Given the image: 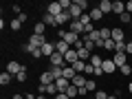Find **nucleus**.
<instances>
[{
	"label": "nucleus",
	"instance_id": "nucleus-1",
	"mask_svg": "<svg viewBox=\"0 0 132 99\" xmlns=\"http://www.w3.org/2000/svg\"><path fill=\"white\" fill-rule=\"evenodd\" d=\"M29 44H31L33 51H35V48H42L44 44H46V38H44V35H35V33H33L31 38H29Z\"/></svg>",
	"mask_w": 132,
	"mask_h": 99
},
{
	"label": "nucleus",
	"instance_id": "nucleus-2",
	"mask_svg": "<svg viewBox=\"0 0 132 99\" xmlns=\"http://www.w3.org/2000/svg\"><path fill=\"white\" fill-rule=\"evenodd\" d=\"M48 62H51V66H62V68H64V64H66V60H64V55H62V53H53L51 57H48Z\"/></svg>",
	"mask_w": 132,
	"mask_h": 99
},
{
	"label": "nucleus",
	"instance_id": "nucleus-3",
	"mask_svg": "<svg viewBox=\"0 0 132 99\" xmlns=\"http://www.w3.org/2000/svg\"><path fill=\"white\" fill-rule=\"evenodd\" d=\"M64 60H66V64H68V66H73L77 60H79V53H77L75 48H71V51H68V53L64 55Z\"/></svg>",
	"mask_w": 132,
	"mask_h": 99
},
{
	"label": "nucleus",
	"instance_id": "nucleus-4",
	"mask_svg": "<svg viewBox=\"0 0 132 99\" xmlns=\"http://www.w3.org/2000/svg\"><path fill=\"white\" fill-rule=\"evenodd\" d=\"M101 68H104V75H112V73L117 71V66H114V62H112V60H104Z\"/></svg>",
	"mask_w": 132,
	"mask_h": 99
},
{
	"label": "nucleus",
	"instance_id": "nucleus-5",
	"mask_svg": "<svg viewBox=\"0 0 132 99\" xmlns=\"http://www.w3.org/2000/svg\"><path fill=\"white\" fill-rule=\"evenodd\" d=\"M126 60H128L126 53H114V55H112V62H114V66H117V68L126 66Z\"/></svg>",
	"mask_w": 132,
	"mask_h": 99
},
{
	"label": "nucleus",
	"instance_id": "nucleus-6",
	"mask_svg": "<svg viewBox=\"0 0 132 99\" xmlns=\"http://www.w3.org/2000/svg\"><path fill=\"white\" fill-rule=\"evenodd\" d=\"M46 13H51L53 18H57V15H60V13H64V11H62L60 2H51V5H48V9H46Z\"/></svg>",
	"mask_w": 132,
	"mask_h": 99
},
{
	"label": "nucleus",
	"instance_id": "nucleus-7",
	"mask_svg": "<svg viewBox=\"0 0 132 99\" xmlns=\"http://www.w3.org/2000/svg\"><path fill=\"white\" fill-rule=\"evenodd\" d=\"M22 68H24V66H20V62H9V66H7V73H11V75L15 77L20 71H22Z\"/></svg>",
	"mask_w": 132,
	"mask_h": 99
},
{
	"label": "nucleus",
	"instance_id": "nucleus-8",
	"mask_svg": "<svg viewBox=\"0 0 132 99\" xmlns=\"http://www.w3.org/2000/svg\"><path fill=\"white\" fill-rule=\"evenodd\" d=\"M55 84H57V90H60V93H66V90H68V86H71L73 81H68L66 77H60V79H57Z\"/></svg>",
	"mask_w": 132,
	"mask_h": 99
},
{
	"label": "nucleus",
	"instance_id": "nucleus-9",
	"mask_svg": "<svg viewBox=\"0 0 132 99\" xmlns=\"http://www.w3.org/2000/svg\"><path fill=\"white\" fill-rule=\"evenodd\" d=\"M53 53H55V42H46V44L42 46V55H44V57H51Z\"/></svg>",
	"mask_w": 132,
	"mask_h": 99
},
{
	"label": "nucleus",
	"instance_id": "nucleus-10",
	"mask_svg": "<svg viewBox=\"0 0 132 99\" xmlns=\"http://www.w3.org/2000/svg\"><path fill=\"white\" fill-rule=\"evenodd\" d=\"M48 73H51V77H53V79H60V77H64V68H62V66H51V71H48Z\"/></svg>",
	"mask_w": 132,
	"mask_h": 99
},
{
	"label": "nucleus",
	"instance_id": "nucleus-11",
	"mask_svg": "<svg viewBox=\"0 0 132 99\" xmlns=\"http://www.w3.org/2000/svg\"><path fill=\"white\" fill-rule=\"evenodd\" d=\"M68 31H73V33L79 35V33H84V24H81L79 20H71V29H68Z\"/></svg>",
	"mask_w": 132,
	"mask_h": 99
},
{
	"label": "nucleus",
	"instance_id": "nucleus-12",
	"mask_svg": "<svg viewBox=\"0 0 132 99\" xmlns=\"http://www.w3.org/2000/svg\"><path fill=\"white\" fill-rule=\"evenodd\" d=\"M55 51H57V53H62V55H66V53L71 51V46H68L64 40H60V42H55Z\"/></svg>",
	"mask_w": 132,
	"mask_h": 99
},
{
	"label": "nucleus",
	"instance_id": "nucleus-13",
	"mask_svg": "<svg viewBox=\"0 0 132 99\" xmlns=\"http://www.w3.org/2000/svg\"><path fill=\"white\" fill-rule=\"evenodd\" d=\"M68 13H71V18H73V20H79L81 15H84V11H81L79 7L75 5V2H73V7H71V11H68Z\"/></svg>",
	"mask_w": 132,
	"mask_h": 99
},
{
	"label": "nucleus",
	"instance_id": "nucleus-14",
	"mask_svg": "<svg viewBox=\"0 0 132 99\" xmlns=\"http://www.w3.org/2000/svg\"><path fill=\"white\" fill-rule=\"evenodd\" d=\"M97 7L101 9V13H110V11H112V2H110V0H101Z\"/></svg>",
	"mask_w": 132,
	"mask_h": 99
},
{
	"label": "nucleus",
	"instance_id": "nucleus-15",
	"mask_svg": "<svg viewBox=\"0 0 132 99\" xmlns=\"http://www.w3.org/2000/svg\"><path fill=\"white\" fill-rule=\"evenodd\" d=\"M112 40L114 42H123V40H126V35H123V29H112Z\"/></svg>",
	"mask_w": 132,
	"mask_h": 99
},
{
	"label": "nucleus",
	"instance_id": "nucleus-16",
	"mask_svg": "<svg viewBox=\"0 0 132 99\" xmlns=\"http://www.w3.org/2000/svg\"><path fill=\"white\" fill-rule=\"evenodd\" d=\"M112 13H117V15H121V13H126V5L123 2H112Z\"/></svg>",
	"mask_w": 132,
	"mask_h": 99
},
{
	"label": "nucleus",
	"instance_id": "nucleus-17",
	"mask_svg": "<svg viewBox=\"0 0 132 99\" xmlns=\"http://www.w3.org/2000/svg\"><path fill=\"white\" fill-rule=\"evenodd\" d=\"M53 81H55V79L51 77V73H48V71L40 75V84H42V86H48V84H53Z\"/></svg>",
	"mask_w": 132,
	"mask_h": 99
},
{
	"label": "nucleus",
	"instance_id": "nucleus-18",
	"mask_svg": "<svg viewBox=\"0 0 132 99\" xmlns=\"http://www.w3.org/2000/svg\"><path fill=\"white\" fill-rule=\"evenodd\" d=\"M75 75H77V73H75V68H73V66H64V77H66L68 81L75 79Z\"/></svg>",
	"mask_w": 132,
	"mask_h": 99
},
{
	"label": "nucleus",
	"instance_id": "nucleus-19",
	"mask_svg": "<svg viewBox=\"0 0 132 99\" xmlns=\"http://www.w3.org/2000/svg\"><path fill=\"white\" fill-rule=\"evenodd\" d=\"M73 68H75V73H77V75H81V73L86 71V62H84V60H77L75 64H73Z\"/></svg>",
	"mask_w": 132,
	"mask_h": 99
},
{
	"label": "nucleus",
	"instance_id": "nucleus-20",
	"mask_svg": "<svg viewBox=\"0 0 132 99\" xmlns=\"http://www.w3.org/2000/svg\"><path fill=\"white\" fill-rule=\"evenodd\" d=\"M55 20H57V27H60V24H66L68 20H73V18H71V13H68V11H64V13H60Z\"/></svg>",
	"mask_w": 132,
	"mask_h": 99
},
{
	"label": "nucleus",
	"instance_id": "nucleus-21",
	"mask_svg": "<svg viewBox=\"0 0 132 99\" xmlns=\"http://www.w3.org/2000/svg\"><path fill=\"white\" fill-rule=\"evenodd\" d=\"M101 18H104L101 9H99V7H93V9H90V20H101Z\"/></svg>",
	"mask_w": 132,
	"mask_h": 99
},
{
	"label": "nucleus",
	"instance_id": "nucleus-22",
	"mask_svg": "<svg viewBox=\"0 0 132 99\" xmlns=\"http://www.w3.org/2000/svg\"><path fill=\"white\" fill-rule=\"evenodd\" d=\"M86 77H81V75H75V79H73V84L77 86V88H86Z\"/></svg>",
	"mask_w": 132,
	"mask_h": 99
},
{
	"label": "nucleus",
	"instance_id": "nucleus-23",
	"mask_svg": "<svg viewBox=\"0 0 132 99\" xmlns=\"http://www.w3.org/2000/svg\"><path fill=\"white\" fill-rule=\"evenodd\" d=\"M90 64H93L95 68H101V64H104V57H99V55H90Z\"/></svg>",
	"mask_w": 132,
	"mask_h": 99
},
{
	"label": "nucleus",
	"instance_id": "nucleus-24",
	"mask_svg": "<svg viewBox=\"0 0 132 99\" xmlns=\"http://www.w3.org/2000/svg\"><path fill=\"white\" fill-rule=\"evenodd\" d=\"M44 29H46V24H44V22H38L35 27H33V33H35V35H44Z\"/></svg>",
	"mask_w": 132,
	"mask_h": 99
},
{
	"label": "nucleus",
	"instance_id": "nucleus-25",
	"mask_svg": "<svg viewBox=\"0 0 132 99\" xmlns=\"http://www.w3.org/2000/svg\"><path fill=\"white\" fill-rule=\"evenodd\" d=\"M11 77H13V75H11V73H2V75H0V84H2V86H7V84H9V81H11Z\"/></svg>",
	"mask_w": 132,
	"mask_h": 99
},
{
	"label": "nucleus",
	"instance_id": "nucleus-26",
	"mask_svg": "<svg viewBox=\"0 0 132 99\" xmlns=\"http://www.w3.org/2000/svg\"><path fill=\"white\" fill-rule=\"evenodd\" d=\"M77 53H79V60H90V55H93V53H90L86 46H84V48H79Z\"/></svg>",
	"mask_w": 132,
	"mask_h": 99
},
{
	"label": "nucleus",
	"instance_id": "nucleus-27",
	"mask_svg": "<svg viewBox=\"0 0 132 99\" xmlns=\"http://www.w3.org/2000/svg\"><path fill=\"white\" fill-rule=\"evenodd\" d=\"M42 22H44V24H55V27H57V20L53 18L51 13H44V18H42Z\"/></svg>",
	"mask_w": 132,
	"mask_h": 99
},
{
	"label": "nucleus",
	"instance_id": "nucleus-28",
	"mask_svg": "<svg viewBox=\"0 0 132 99\" xmlns=\"http://www.w3.org/2000/svg\"><path fill=\"white\" fill-rule=\"evenodd\" d=\"M114 46H117V42H114L112 38H110V40H106V42H104V48H106V51H114Z\"/></svg>",
	"mask_w": 132,
	"mask_h": 99
},
{
	"label": "nucleus",
	"instance_id": "nucleus-29",
	"mask_svg": "<svg viewBox=\"0 0 132 99\" xmlns=\"http://www.w3.org/2000/svg\"><path fill=\"white\" fill-rule=\"evenodd\" d=\"M46 93H48V95H53V97H55V95L60 93V90H57V84H55V81H53V84H48V86H46Z\"/></svg>",
	"mask_w": 132,
	"mask_h": 99
},
{
	"label": "nucleus",
	"instance_id": "nucleus-30",
	"mask_svg": "<svg viewBox=\"0 0 132 99\" xmlns=\"http://www.w3.org/2000/svg\"><path fill=\"white\" fill-rule=\"evenodd\" d=\"M119 20H121L123 24H130V22H132V15L126 11V13H121V15H119Z\"/></svg>",
	"mask_w": 132,
	"mask_h": 99
},
{
	"label": "nucleus",
	"instance_id": "nucleus-31",
	"mask_svg": "<svg viewBox=\"0 0 132 99\" xmlns=\"http://www.w3.org/2000/svg\"><path fill=\"white\" fill-rule=\"evenodd\" d=\"M86 90H88V93L97 90V84H95V79H88V81H86Z\"/></svg>",
	"mask_w": 132,
	"mask_h": 99
},
{
	"label": "nucleus",
	"instance_id": "nucleus-32",
	"mask_svg": "<svg viewBox=\"0 0 132 99\" xmlns=\"http://www.w3.org/2000/svg\"><path fill=\"white\" fill-rule=\"evenodd\" d=\"M79 22L84 24V27H86V24H90V22H93V20H90V13H84V15L79 18Z\"/></svg>",
	"mask_w": 132,
	"mask_h": 99
},
{
	"label": "nucleus",
	"instance_id": "nucleus-33",
	"mask_svg": "<svg viewBox=\"0 0 132 99\" xmlns=\"http://www.w3.org/2000/svg\"><path fill=\"white\" fill-rule=\"evenodd\" d=\"M15 79H18V81H24V79H27V68H22V71L15 75Z\"/></svg>",
	"mask_w": 132,
	"mask_h": 99
},
{
	"label": "nucleus",
	"instance_id": "nucleus-34",
	"mask_svg": "<svg viewBox=\"0 0 132 99\" xmlns=\"http://www.w3.org/2000/svg\"><path fill=\"white\" fill-rule=\"evenodd\" d=\"M95 99H108V93H104V90H97V93H95Z\"/></svg>",
	"mask_w": 132,
	"mask_h": 99
},
{
	"label": "nucleus",
	"instance_id": "nucleus-35",
	"mask_svg": "<svg viewBox=\"0 0 132 99\" xmlns=\"http://www.w3.org/2000/svg\"><path fill=\"white\" fill-rule=\"evenodd\" d=\"M9 27H11V29H13V31H18V29H20V27H22V22H20V20H18V18H15V20H13V22H11V24H9Z\"/></svg>",
	"mask_w": 132,
	"mask_h": 99
},
{
	"label": "nucleus",
	"instance_id": "nucleus-36",
	"mask_svg": "<svg viewBox=\"0 0 132 99\" xmlns=\"http://www.w3.org/2000/svg\"><path fill=\"white\" fill-rule=\"evenodd\" d=\"M75 5H77V7H79V9H81V11H86V7H88V2H86V0H77Z\"/></svg>",
	"mask_w": 132,
	"mask_h": 99
},
{
	"label": "nucleus",
	"instance_id": "nucleus-37",
	"mask_svg": "<svg viewBox=\"0 0 132 99\" xmlns=\"http://www.w3.org/2000/svg\"><path fill=\"white\" fill-rule=\"evenodd\" d=\"M84 73H86V75H95V66L93 64H86V71Z\"/></svg>",
	"mask_w": 132,
	"mask_h": 99
},
{
	"label": "nucleus",
	"instance_id": "nucleus-38",
	"mask_svg": "<svg viewBox=\"0 0 132 99\" xmlns=\"http://www.w3.org/2000/svg\"><path fill=\"white\" fill-rule=\"evenodd\" d=\"M31 55H33V57H35V60H40V57H42V48H35V51H33V53H31Z\"/></svg>",
	"mask_w": 132,
	"mask_h": 99
},
{
	"label": "nucleus",
	"instance_id": "nucleus-39",
	"mask_svg": "<svg viewBox=\"0 0 132 99\" xmlns=\"http://www.w3.org/2000/svg\"><path fill=\"white\" fill-rule=\"evenodd\" d=\"M121 73H123V75H130V73H132V68H130V66H121Z\"/></svg>",
	"mask_w": 132,
	"mask_h": 99
},
{
	"label": "nucleus",
	"instance_id": "nucleus-40",
	"mask_svg": "<svg viewBox=\"0 0 132 99\" xmlns=\"http://www.w3.org/2000/svg\"><path fill=\"white\" fill-rule=\"evenodd\" d=\"M55 99H68V95H66V93H57Z\"/></svg>",
	"mask_w": 132,
	"mask_h": 99
},
{
	"label": "nucleus",
	"instance_id": "nucleus-41",
	"mask_svg": "<svg viewBox=\"0 0 132 99\" xmlns=\"http://www.w3.org/2000/svg\"><path fill=\"white\" fill-rule=\"evenodd\" d=\"M126 9H128V13L132 15V0H130V2H128V5H126Z\"/></svg>",
	"mask_w": 132,
	"mask_h": 99
},
{
	"label": "nucleus",
	"instance_id": "nucleus-42",
	"mask_svg": "<svg viewBox=\"0 0 132 99\" xmlns=\"http://www.w3.org/2000/svg\"><path fill=\"white\" fill-rule=\"evenodd\" d=\"M128 53H132V42H128V46H126V55Z\"/></svg>",
	"mask_w": 132,
	"mask_h": 99
},
{
	"label": "nucleus",
	"instance_id": "nucleus-43",
	"mask_svg": "<svg viewBox=\"0 0 132 99\" xmlns=\"http://www.w3.org/2000/svg\"><path fill=\"white\" fill-rule=\"evenodd\" d=\"M13 99H24V97H22V95H13Z\"/></svg>",
	"mask_w": 132,
	"mask_h": 99
},
{
	"label": "nucleus",
	"instance_id": "nucleus-44",
	"mask_svg": "<svg viewBox=\"0 0 132 99\" xmlns=\"http://www.w3.org/2000/svg\"><path fill=\"white\" fill-rule=\"evenodd\" d=\"M35 99H46V97H44V95H38V97H35Z\"/></svg>",
	"mask_w": 132,
	"mask_h": 99
},
{
	"label": "nucleus",
	"instance_id": "nucleus-45",
	"mask_svg": "<svg viewBox=\"0 0 132 99\" xmlns=\"http://www.w3.org/2000/svg\"><path fill=\"white\" fill-rule=\"evenodd\" d=\"M128 90H130V93H132V81H130V84H128Z\"/></svg>",
	"mask_w": 132,
	"mask_h": 99
},
{
	"label": "nucleus",
	"instance_id": "nucleus-46",
	"mask_svg": "<svg viewBox=\"0 0 132 99\" xmlns=\"http://www.w3.org/2000/svg\"><path fill=\"white\" fill-rule=\"evenodd\" d=\"M130 42H132V35H130Z\"/></svg>",
	"mask_w": 132,
	"mask_h": 99
},
{
	"label": "nucleus",
	"instance_id": "nucleus-47",
	"mask_svg": "<svg viewBox=\"0 0 132 99\" xmlns=\"http://www.w3.org/2000/svg\"><path fill=\"white\" fill-rule=\"evenodd\" d=\"M88 99H95V97H88Z\"/></svg>",
	"mask_w": 132,
	"mask_h": 99
},
{
	"label": "nucleus",
	"instance_id": "nucleus-48",
	"mask_svg": "<svg viewBox=\"0 0 132 99\" xmlns=\"http://www.w3.org/2000/svg\"><path fill=\"white\" fill-rule=\"evenodd\" d=\"M130 27H132V22H130Z\"/></svg>",
	"mask_w": 132,
	"mask_h": 99
}]
</instances>
